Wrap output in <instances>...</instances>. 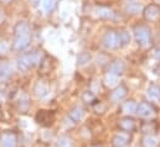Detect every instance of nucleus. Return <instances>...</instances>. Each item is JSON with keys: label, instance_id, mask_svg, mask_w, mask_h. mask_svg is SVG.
I'll return each mask as SVG.
<instances>
[{"label": "nucleus", "instance_id": "7ed1b4c3", "mask_svg": "<svg viewBox=\"0 0 160 147\" xmlns=\"http://www.w3.org/2000/svg\"><path fill=\"white\" fill-rule=\"evenodd\" d=\"M128 142V136L124 135V134H120V135H117L114 137V145L117 147H123L127 145Z\"/></svg>", "mask_w": 160, "mask_h": 147}, {"label": "nucleus", "instance_id": "20e7f679", "mask_svg": "<svg viewBox=\"0 0 160 147\" xmlns=\"http://www.w3.org/2000/svg\"><path fill=\"white\" fill-rule=\"evenodd\" d=\"M57 147H72V141L68 137L62 136L57 140Z\"/></svg>", "mask_w": 160, "mask_h": 147}, {"label": "nucleus", "instance_id": "1a4fd4ad", "mask_svg": "<svg viewBox=\"0 0 160 147\" xmlns=\"http://www.w3.org/2000/svg\"><path fill=\"white\" fill-rule=\"evenodd\" d=\"M0 19H1V15H0Z\"/></svg>", "mask_w": 160, "mask_h": 147}, {"label": "nucleus", "instance_id": "423d86ee", "mask_svg": "<svg viewBox=\"0 0 160 147\" xmlns=\"http://www.w3.org/2000/svg\"><path fill=\"white\" fill-rule=\"evenodd\" d=\"M71 116L77 121V120H80L81 117H82V110L81 109H76V110H73L71 112Z\"/></svg>", "mask_w": 160, "mask_h": 147}, {"label": "nucleus", "instance_id": "6e6552de", "mask_svg": "<svg viewBox=\"0 0 160 147\" xmlns=\"http://www.w3.org/2000/svg\"><path fill=\"white\" fill-rule=\"evenodd\" d=\"M125 121H128V120H123V121H122V126L128 130V129H130V127L133 126V124L130 122V120H129V122H125Z\"/></svg>", "mask_w": 160, "mask_h": 147}, {"label": "nucleus", "instance_id": "f257e3e1", "mask_svg": "<svg viewBox=\"0 0 160 147\" xmlns=\"http://www.w3.org/2000/svg\"><path fill=\"white\" fill-rule=\"evenodd\" d=\"M1 147H16V137L14 134H4L0 140Z\"/></svg>", "mask_w": 160, "mask_h": 147}, {"label": "nucleus", "instance_id": "f03ea898", "mask_svg": "<svg viewBox=\"0 0 160 147\" xmlns=\"http://www.w3.org/2000/svg\"><path fill=\"white\" fill-rule=\"evenodd\" d=\"M138 112H139L140 116L148 117V116H152V115H153V109H152L149 105H147V104H142V105H139V108H138Z\"/></svg>", "mask_w": 160, "mask_h": 147}, {"label": "nucleus", "instance_id": "39448f33", "mask_svg": "<svg viewBox=\"0 0 160 147\" xmlns=\"http://www.w3.org/2000/svg\"><path fill=\"white\" fill-rule=\"evenodd\" d=\"M158 142L153 136H147L144 139V147H157Z\"/></svg>", "mask_w": 160, "mask_h": 147}, {"label": "nucleus", "instance_id": "0eeeda50", "mask_svg": "<svg viewBox=\"0 0 160 147\" xmlns=\"http://www.w3.org/2000/svg\"><path fill=\"white\" fill-rule=\"evenodd\" d=\"M134 108H135L134 104L130 103V104H127V105L124 107V110L127 111V112H133V111H134Z\"/></svg>", "mask_w": 160, "mask_h": 147}]
</instances>
